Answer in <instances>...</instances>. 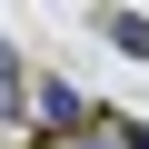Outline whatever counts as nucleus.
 I'll use <instances>...</instances> for the list:
<instances>
[{
	"label": "nucleus",
	"instance_id": "obj_1",
	"mask_svg": "<svg viewBox=\"0 0 149 149\" xmlns=\"http://www.w3.org/2000/svg\"><path fill=\"white\" fill-rule=\"evenodd\" d=\"M30 119H40V139H50V129H90V100L70 90V80H40V90H30Z\"/></svg>",
	"mask_w": 149,
	"mask_h": 149
},
{
	"label": "nucleus",
	"instance_id": "obj_4",
	"mask_svg": "<svg viewBox=\"0 0 149 149\" xmlns=\"http://www.w3.org/2000/svg\"><path fill=\"white\" fill-rule=\"evenodd\" d=\"M40 149H119V139H109V129H50Z\"/></svg>",
	"mask_w": 149,
	"mask_h": 149
},
{
	"label": "nucleus",
	"instance_id": "obj_3",
	"mask_svg": "<svg viewBox=\"0 0 149 149\" xmlns=\"http://www.w3.org/2000/svg\"><path fill=\"white\" fill-rule=\"evenodd\" d=\"M100 40H109L119 60H149V20H139V10H109V30H100Z\"/></svg>",
	"mask_w": 149,
	"mask_h": 149
},
{
	"label": "nucleus",
	"instance_id": "obj_5",
	"mask_svg": "<svg viewBox=\"0 0 149 149\" xmlns=\"http://www.w3.org/2000/svg\"><path fill=\"white\" fill-rule=\"evenodd\" d=\"M109 139H119V149H149V129H139V119H109Z\"/></svg>",
	"mask_w": 149,
	"mask_h": 149
},
{
	"label": "nucleus",
	"instance_id": "obj_2",
	"mask_svg": "<svg viewBox=\"0 0 149 149\" xmlns=\"http://www.w3.org/2000/svg\"><path fill=\"white\" fill-rule=\"evenodd\" d=\"M30 119V80H20V50L0 40V129H20Z\"/></svg>",
	"mask_w": 149,
	"mask_h": 149
}]
</instances>
